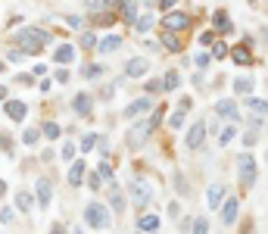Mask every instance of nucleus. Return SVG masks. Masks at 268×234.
Masks as SVG:
<instances>
[{"label": "nucleus", "instance_id": "obj_1", "mask_svg": "<svg viewBox=\"0 0 268 234\" xmlns=\"http://www.w3.org/2000/svg\"><path fill=\"white\" fill-rule=\"evenodd\" d=\"M159 119H162V109H153V115H147L143 122H134V125L128 128V147H143L147 138L156 131Z\"/></svg>", "mask_w": 268, "mask_h": 234}, {"label": "nucleus", "instance_id": "obj_2", "mask_svg": "<svg viewBox=\"0 0 268 234\" xmlns=\"http://www.w3.org/2000/svg\"><path fill=\"white\" fill-rule=\"evenodd\" d=\"M13 44H19V50H25V53H41L44 44H50V37H47V31H41V28H22V31L13 37Z\"/></svg>", "mask_w": 268, "mask_h": 234}, {"label": "nucleus", "instance_id": "obj_3", "mask_svg": "<svg viewBox=\"0 0 268 234\" xmlns=\"http://www.w3.org/2000/svg\"><path fill=\"white\" fill-rule=\"evenodd\" d=\"M237 175H240V184L243 187H253L259 172H256V160H253V153H240L237 156Z\"/></svg>", "mask_w": 268, "mask_h": 234}, {"label": "nucleus", "instance_id": "obj_4", "mask_svg": "<svg viewBox=\"0 0 268 234\" xmlns=\"http://www.w3.org/2000/svg\"><path fill=\"white\" fill-rule=\"evenodd\" d=\"M85 222H88L91 228H106L112 219H109V209H106L100 200H94V203L85 206Z\"/></svg>", "mask_w": 268, "mask_h": 234}, {"label": "nucleus", "instance_id": "obj_5", "mask_svg": "<svg viewBox=\"0 0 268 234\" xmlns=\"http://www.w3.org/2000/svg\"><path fill=\"white\" fill-rule=\"evenodd\" d=\"M128 193H131V203H134L137 209H143V206L150 203V197H153V187H150V181L134 178V181L128 184Z\"/></svg>", "mask_w": 268, "mask_h": 234}, {"label": "nucleus", "instance_id": "obj_6", "mask_svg": "<svg viewBox=\"0 0 268 234\" xmlns=\"http://www.w3.org/2000/svg\"><path fill=\"white\" fill-rule=\"evenodd\" d=\"M166 31H187L190 25H194V19H190L187 13H178V10H169V16L162 19Z\"/></svg>", "mask_w": 268, "mask_h": 234}, {"label": "nucleus", "instance_id": "obj_7", "mask_svg": "<svg viewBox=\"0 0 268 234\" xmlns=\"http://www.w3.org/2000/svg\"><path fill=\"white\" fill-rule=\"evenodd\" d=\"M237 212H240V200H237V197H228V200L221 203V222H224V225H234V222H237Z\"/></svg>", "mask_w": 268, "mask_h": 234}, {"label": "nucleus", "instance_id": "obj_8", "mask_svg": "<svg viewBox=\"0 0 268 234\" xmlns=\"http://www.w3.org/2000/svg\"><path fill=\"white\" fill-rule=\"evenodd\" d=\"M215 112L221 115V119H228V122H237V119H240V109H237L234 100H218V103H215Z\"/></svg>", "mask_w": 268, "mask_h": 234}, {"label": "nucleus", "instance_id": "obj_9", "mask_svg": "<svg viewBox=\"0 0 268 234\" xmlns=\"http://www.w3.org/2000/svg\"><path fill=\"white\" fill-rule=\"evenodd\" d=\"M34 193H37V203H41V206H50V197H53V181H50V178H37Z\"/></svg>", "mask_w": 268, "mask_h": 234}, {"label": "nucleus", "instance_id": "obj_10", "mask_svg": "<svg viewBox=\"0 0 268 234\" xmlns=\"http://www.w3.org/2000/svg\"><path fill=\"white\" fill-rule=\"evenodd\" d=\"M147 69H150V63H147L143 56H131V60L125 63V75H128V78H140V75H147Z\"/></svg>", "mask_w": 268, "mask_h": 234}, {"label": "nucleus", "instance_id": "obj_11", "mask_svg": "<svg viewBox=\"0 0 268 234\" xmlns=\"http://www.w3.org/2000/svg\"><path fill=\"white\" fill-rule=\"evenodd\" d=\"M4 112L10 115L13 122H22L25 115H28V106H25L22 100H7V103H4Z\"/></svg>", "mask_w": 268, "mask_h": 234}, {"label": "nucleus", "instance_id": "obj_12", "mask_svg": "<svg viewBox=\"0 0 268 234\" xmlns=\"http://www.w3.org/2000/svg\"><path fill=\"white\" fill-rule=\"evenodd\" d=\"M91 106H94L91 94H75V97H72V109L78 112L81 119H88V115H91Z\"/></svg>", "mask_w": 268, "mask_h": 234}, {"label": "nucleus", "instance_id": "obj_13", "mask_svg": "<svg viewBox=\"0 0 268 234\" xmlns=\"http://www.w3.org/2000/svg\"><path fill=\"white\" fill-rule=\"evenodd\" d=\"M203 138H206V125L197 122L194 128L187 131V150H200V147H203Z\"/></svg>", "mask_w": 268, "mask_h": 234}, {"label": "nucleus", "instance_id": "obj_14", "mask_svg": "<svg viewBox=\"0 0 268 234\" xmlns=\"http://www.w3.org/2000/svg\"><path fill=\"white\" fill-rule=\"evenodd\" d=\"M153 106V97H140V100H134V103H128L125 106V119H134V115H140V112H147Z\"/></svg>", "mask_w": 268, "mask_h": 234}, {"label": "nucleus", "instance_id": "obj_15", "mask_svg": "<svg viewBox=\"0 0 268 234\" xmlns=\"http://www.w3.org/2000/svg\"><path fill=\"white\" fill-rule=\"evenodd\" d=\"M231 60H234L237 66H250V63H253V53H250L246 44H234V47H231Z\"/></svg>", "mask_w": 268, "mask_h": 234}, {"label": "nucleus", "instance_id": "obj_16", "mask_svg": "<svg viewBox=\"0 0 268 234\" xmlns=\"http://www.w3.org/2000/svg\"><path fill=\"white\" fill-rule=\"evenodd\" d=\"M256 91V78H250V75H240L237 82H234V94H243V97H250Z\"/></svg>", "mask_w": 268, "mask_h": 234}, {"label": "nucleus", "instance_id": "obj_17", "mask_svg": "<svg viewBox=\"0 0 268 234\" xmlns=\"http://www.w3.org/2000/svg\"><path fill=\"white\" fill-rule=\"evenodd\" d=\"M119 47H122V37H119V34H109V37H103V41L97 44L100 53H116Z\"/></svg>", "mask_w": 268, "mask_h": 234}, {"label": "nucleus", "instance_id": "obj_18", "mask_svg": "<svg viewBox=\"0 0 268 234\" xmlns=\"http://www.w3.org/2000/svg\"><path fill=\"white\" fill-rule=\"evenodd\" d=\"M206 203H209V206H221V203H224V187H221V184H209Z\"/></svg>", "mask_w": 268, "mask_h": 234}, {"label": "nucleus", "instance_id": "obj_19", "mask_svg": "<svg viewBox=\"0 0 268 234\" xmlns=\"http://www.w3.org/2000/svg\"><path fill=\"white\" fill-rule=\"evenodd\" d=\"M187 109H190V100L184 97V100L178 103V109L172 112V119H169V125H172V128H181V125H184V112H187Z\"/></svg>", "mask_w": 268, "mask_h": 234}, {"label": "nucleus", "instance_id": "obj_20", "mask_svg": "<svg viewBox=\"0 0 268 234\" xmlns=\"http://www.w3.org/2000/svg\"><path fill=\"white\" fill-rule=\"evenodd\" d=\"M85 169H88V166H85L81 160L72 163V169H69V184H72V187H78V184L85 181Z\"/></svg>", "mask_w": 268, "mask_h": 234}, {"label": "nucleus", "instance_id": "obj_21", "mask_svg": "<svg viewBox=\"0 0 268 234\" xmlns=\"http://www.w3.org/2000/svg\"><path fill=\"white\" fill-rule=\"evenodd\" d=\"M162 47H166V50H172V53H178L184 44H181V37H178L175 31H162Z\"/></svg>", "mask_w": 268, "mask_h": 234}, {"label": "nucleus", "instance_id": "obj_22", "mask_svg": "<svg viewBox=\"0 0 268 234\" xmlns=\"http://www.w3.org/2000/svg\"><path fill=\"white\" fill-rule=\"evenodd\" d=\"M137 228H140V231H150V234H153V231L159 228V216H150V212H147V216H140V219H137Z\"/></svg>", "mask_w": 268, "mask_h": 234}, {"label": "nucleus", "instance_id": "obj_23", "mask_svg": "<svg viewBox=\"0 0 268 234\" xmlns=\"http://www.w3.org/2000/svg\"><path fill=\"white\" fill-rule=\"evenodd\" d=\"M122 19L125 22H137V4H134V0H122Z\"/></svg>", "mask_w": 268, "mask_h": 234}, {"label": "nucleus", "instance_id": "obj_24", "mask_svg": "<svg viewBox=\"0 0 268 234\" xmlns=\"http://www.w3.org/2000/svg\"><path fill=\"white\" fill-rule=\"evenodd\" d=\"M246 106H250L256 115H268V100H259V97L250 94V97H246Z\"/></svg>", "mask_w": 268, "mask_h": 234}, {"label": "nucleus", "instance_id": "obj_25", "mask_svg": "<svg viewBox=\"0 0 268 234\" xmlns=\"http://www.w3.org/2000/svg\"><path fill=\"white\" fill-rule=\"evenodd\" d=\"M212 25H215L218 31H234V25L228 22V13H224V10H218V13L212 16Z\"/></svg>", "mask_w": 268, "mask_h": 234}, {"label": "nucleus", "instance_id": "obj_26", "mask_svg": "<svg viewBox=\"0 0 268 234\" xmlns=\"http://www.w3.org/2000/svg\"><path fill=\"white\" fill-rule=\"evenodd\" d=\"M72 56H75V47H72V44H63V47H56V53H53L56 63H69Z\"/></svg>", "mask_w": 268, "mask_h": 234}, {"label": "nucleus", "instance_id": "obj_27", "mask_svg": "<svg viewBox=\"0 0 268 234\" xmlns=\"http://www.w3.org/2000/svg\"><path fill=\"white\" fill-rule=\"evenodd\" d=\"M91 22H94V25H103V28H106V25H112V22H116V16H112L109 10H103V13H94V16H91Z\"/></svg>", "mask_w": 268, "mask_h": 234}, {"label": "nucleus", "instance_id": "obj_28", "mask_svg": "<svg viewBox=\"0 0 268 234\" xmlns=\"http://www.w3.org/2000/svg\"><path fill=\"white\" fill-rule=\"evenodd\" d=\"M153 22H156V19H153V13H143V16H137V22H134V28L143 34V31H150L153 28Z\"/></svg>", "mask_w": 268, "mask_h": 234}, {"label": "nucleus", "instance_id": "obj_29", "mask_svg": "<svg viewBox=\"0 0 268 234\" xmlns=\"http://www.w3.org/2000/svg\"><path fill=\"white\" fill-rule=\"evenodd\" d=\"M181 85V75L178 72H166V78H162V91H175Z\"/></svg>", "mask_w": 268, "mask_h": 234}, {"label": "nucleus", "instance_id": "obj_30", "mask_svg": "<svg viewBox=\"0 0 268 234\" xmlns=\"http://www.w3.org/2000/svg\"><path fill=\"white\" fill-rule=\"evenodd\" d=\"M78 44H81V47H88V50H94V47H97L100 41H97V34H94V31H81V37H78Z\"/></svg>", "mask_w": 268, "mask_h": 234}, {"label": "nucleus", "instance_id": "obj_31", "mask_svg": "<svg viewBox=\"0 0 268 234\" xmlns=\"http://www.w3.org/2000/svg\"><path fill=\"white\" fill-rule=\"evenodd\" d=\"M81 75H85V78H100V75H103V66H100V63H88V66L81 69Z\"/></svg>", "mask_w": 268, "mask_h": 234}, {"label": "nucleus", "instance_id": "obj_32", "mask_svg": "<svg viewBox=\"0 0 268 234\" xmlns=\"http://www.w3.org/2000/svg\"><path fill=\"white\" fill-rule=\"evenodd\" d=\"M16 206H19L22 212H31V206H34V200H31V193H19V197H16Z\"/></svg>", "mask_w": 268, "mask_h": 234}, {"label": "nucleus", "instance_id": "obj_33", "mask_svg": "<svg viewBox=\"0 0 268 234\" xmlns=\"http://www.w3.org/2000/svg\"><path fill=\"white\" fill-rule=\"evenodd\" d=\"M37 138H41V131H37V128H25L22 131V144H28V147H34Z\"/></svg>", "mask_w": 268, "mask_h": 234}, {"label": "nucleus", "instance_id": "obj_34", "mask_svg": "<svg viewBox=\"0 0 268 234\" xmlns=\"http://www.w3.org/2000/svg\"><path fill=\"white\" fill-rule=\"evenodd\" d=\"M109 203H112V209H116V212L125 209V200H122V193H119V190H112V193H109Z\"/></svg>", "mask_w": 268, "mask_h": 234}, {"label": "nucleus", "instance_id": "obj_35", "mask_svg": "<svg viewBox=\"0 0 268 234\" xmlns=\"http://www.w3.org/2000/svg\"><path fill=\"white\" fill-rule=\"evenodd\" d=\"M234 134H237V131H234V125H224V128H221V138H218V141H221V144L228 147V144L234 141Z\"/></svg>", "mask_w": 268, "mask_h": 234}, {"label": "nucleus", "instance_id": "obj_36", "mask_svg": "<svg viewBox=\"0 0 268 234\" xmlns=\"http://www.w3.org/2000/svg\"><path fill=\"white\" fill-rule=\"evenodd\" d=\"M59 131H63V128H59L56 122H47V125H44V134H47L50 141H56V138H59Z\"/></svg>", "mask_w": 268, "mask_h": 234}, {"label": "nucleus", "instance_id": "obj_37", "mask_svg": "<svg viewBox=\"0 0 268 234\" xmlns=\"http://www.w3.org/2000/svg\"><path fill=\"white\" fill-rule=\"evenodd\" d=\"M97 144H100V138H97V134H85V138H81V150H94Z\"/></svg>", "mask_w": 268, "mask_h": 234}, {"label": "nucleus", "instance_id": "obj_38", "mask_svg": "<svg viewBox=\"0 0 268 234\" xmlns=\"http://www.w3.org/2000/svg\"><path fill=\"white\" fill-rule=\"evenodd\" d=\"M194 60H197V66H200V69H206V66L212 63V53H206V50H200V53H197Z\"/></svg>", "mask_w": 268, "mask_h": 234}, {"label": "nucleus", "instance_id": "obj_39", "mask_svg": "<svg viewBox=\"0 0 268 234\" xmlns=\"http://www.w3.org/2000/svg\"><path fill=\"white\" fill-rule=\"evenodd\" d=\"M97 175H100L103 181H112V166H109V163H100V169H97Z\"/></svg>", "mask_w": 268, "mask_h": 234}, {"label": "nucleus", "instance_id": "obj_40", "mask_svg": "<svg viewBox=\"0 0 268 234\" xmlns=\"http://www.w3.org/2000/svg\"><path fill=\"white\" fill-rule=\"evenodd\" d=\"M194 234H209V222L206 219H194Z\"/></svg>", "mask_w": 268, "mask_h": 234}, {"label": "nucleus", "instance_id": "obj_41", "mask_svg": "<svg viewBox=\"0 0 268 234\" xmlns=\"http://www.w3.org/2000/svg\"><path fill=\"white\" fill-rule=\"evenodd\" d=\"M162 91V82H159V78H150V82H147V94H159Z\"/></svg>", "mask_w": 268, "mask_h": 234}, {"label": "nucleus", "instance_id": "obj_42", "mask_svg": "<svg viewBox=\"0 0 268 234\" xmlns=\"http://www.w3.org/2000/svg\"><path fill=\"white\" fill-rule=\"evenodd\" d=\"M212 56H215V60H224V56H228V47H224V44H215V47H212Z\"/></svg>", "mask_w": 268, "mask_h": 234}, {"label": "nucleus", "instance_id": "obj_43", "mask_svg": "<svg viewBox=\"0 0 268 234\" xmlns=\"http://www.w3.org/2000/svg\"><path fill=\"white\" fill-rule=\"evenodd\" d=\"M66 22H69V28H81V25H85L81 16H66Z\"/></svg>", "mask_w": 268, "mask_h": 234}, {"label": "nucleus", "instance_id": "obj_44", "mask_svg": "<svg viewBox=\"0 0 268 234\" xmlns=\"http://www.w3.org/2000/svg\"><path fill=\"white\" fill-rule=\"evenodd\" d=\"M200 44H203V47H206V44H215V34H212V31H203V34H200Z\"/></svg>", "mask_w": 268, "mask_h": 234}, {"label": "nucleus", "instance_id": "obj_45", "mask_svg": "<svg viewBox=\"0 0 268 234\" xmlns=\"http://www.w3.org/2000/svg\"><path fill=\"white\" fill-rule=\"evenodd\" d=\"M0 222H13V209H10V206L0 209Z\"/></svg>", "mask_w": 268, "mask_h": 234}, {"label": "nucleus", "instance_id": "obj_46", "mask_svg": "<svg viewBox=\"0 0 268 234\" xmlns=\"http://www.w3.org/2000/svg\"><path fill=\"white\" fill-rule=\"evenodd\" d=\"M72 156H75V144H66L63 147V160H72Z\"/></svg>", "mask_w": 268, "mask_h": 234}, {"label": "nucleus", "instance_id": "obj_47", "mask_svg": "<svg viewBox=\"0 0 268 234\" xmlns=\"http://www.w3.org/2000/svg\"><path fill=\"white\" fill-rule=\"evenodd\" d=\"M175 4H178V0H156V7H159V10H172Z\"/></svg>", "mask_w": 268, "mask_h": 234}, {"label": "nucleus", "instance_id": "obj_48", "mask_svg": "<svg viewBox=\"0 0 268 234\" xmlns=\"http://www.w3.org/2000/svg\"><path fill=\"white\" fill-rule=\"evenodd\" d=\"M253 144H256V131H246L243 134V147H253Z\"/></svg>", "mask_w": 268, "mask_h": 234}, {"label": "nucleus", "instance_id": "obj_49", "mask_svg": "<svg viewBox=\"0 0 268 234\" xmlns=\"http://www.w3.org/2000/svg\"><path fill=\"white\" fill-rule=\"evenodd\" d=\"M0 147H4V150L10 153V150H13V138H7V134H4V138H0Z\"/></svg>", "mask_w": 268, "mask_h": 234}, {"label": "nucleus", "instance_id": "obj_50", "mask_svg": "<svg viewBox=\"0 0 268 234\" xmlns=\"http://www.w3.org/2000/svg\"><path fill=\"white\" fill-rule=\"evenodd\" d=\"M56 82H69V72L66 69H56Z\"/></svg>", "mask_w": 268, "mask_h": 234}, {"label": "nucleus", "instance_id": "obj_51", "mask_svg": "<svg viewBox=\"0 0 268 234\" xmlns=\"http://www.w3.org/2000/svg\"><path fill=\"white\" fill-rule=\"evenodd\" d=\"M0 100H4V103H7V88H4V85H0Z\"/></svg>", "mask_w": 268, "mask_h": 234}, {"label": "nucleus", "instance_id": "obj_52", "mask_svg": "<svg viewBox=\"0 0 268 234\" xmlns=\"http://www.w3.org/2000/svg\"><path fill=\"white\" fill-rule=\"evenodd\" d=\"M50 234H63V228H59V225H53V228H50Z\"/></svg>", "mask_w": 268, "mask_h": 234}, {"label": "nucleus", "instance_id": "obj_53", "mask_svg": "<svg viewBox=\"0 0 268 234\" xmlns=\"http://www.w3.org/2000/svg\"><path fill=\"white\" fill-rule=\"evenodd\" d=\"M72 234H85V231H81V228H72Z\"/></svg>", "mask_w": 268, "mask_h": 234}, {"label": "nucleus", "instance_id": "obj_54", "mask_svg": "<svg viewBox=\"0 0 268 234\" xmlns=\"http://www.w3.org/2000/svg\"><path fill=\"white\" fill-rule=\"evenodd\" d=\"M4 69H7V63H0V72H4Z\"/></svg>", "mask_w": 268, "mask_h": 234}, {"label": "nucleus", "instance_id": "obj_55", "mask_svg": "<svg viewBox=\"0 0 268 234\" xmlns=\"http://www.w3.org/2000/svg\"><path fill=\"white\" fill-rule=\"evenodd\" d=\"M140 234H143V231H140Z\"/></svg>", "mask_w": 268, "mask_h": 234}]
</instances>
